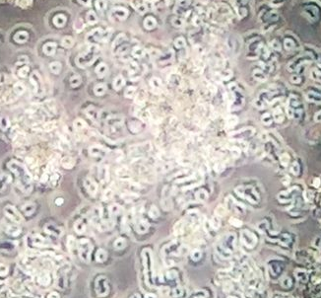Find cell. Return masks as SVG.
Masks as SVG:
<instances>
[{
    "instance_id": "6da1fadb",
    "label": "cell",
    "mask_w": 321,
    "mask_h": 298,
    "mask_svg": "<svg viewBox=\"0 0 321 298\" xmlns=\"http://www.w3.org/2000/svg\"><path fill=\"white\" fill-rule=\"evenodd\" d=\"M303 14L311 23L318 22L321 19V10L315 3H307L303 7Z\"/></svg>"
},
{
    "instance_id": "7a4b0ae2",
    "label": "cell",
    "mask_w": 321,
    "mask_h": 298,
    "mask_svg": "<svg viewBox=\"0 0 321 298\" xmlns=\"http://www.w3.org/2000/svg\"><path fill=\"white\" fill-rule=\"evenodd\" d=\"M97 57H98V53L95 51V47H92V49L89 50L86 53H83V55L78 56L77 64L80 67H87L89 65H91Z\"/></svg>"
},
{
    "instance_id": "3957f363",
    "label": "cell",
    "mask_w": 321,
    "mask_h": 298,
    "mask_svg": "<svg viewBox=\"0 0 321 298\" xmlns=\"http://www.w3.org/2000/svg\"><path fill=\"white\" fill-rule=\"evenodd\" d=\"M108 153V149L101 145H92L89 148V154L94 158H104Z\"/></svg>"
},
{
    "instance_id": "277c9868",
    "label": "cell",
    "mask_w": 321,
    "mask_h": 298,
    "mask_svg": "<svg viewBox=\"0 0 321 298\" xmlns=\"http://www.w3.org/2000/svg\"><path fill=\"white\" fill-rule=\"evenodd\" d=\"M79 248H80L81 257L85 260H88L89 256H90V254H91V250H92L91 243L89 242V240H87V239H82L79 242Z\"/></svg>"
},
{
    "instance_id": "5b68a950",
    "label": "cell",
    "mask_w": 321,
    "mask_h": 298,
    "mask_svg": "<svg viewBox=\"0 0 321 298\" xmlns=\"http://www.w3.org/2000/svg\"><path fill=\"white\" fill-rule=\"evenodd\" d=\"M117 178L121 181H129L132 178V171L126 166L119 167L116 171H115Z\"/></svg>"
},
{
    "instance_id": "8992f818",
    "label": "cell",
    "mask_w": 321,
    "mask_h": 298,
    "mask_svg": "<svg viewBox=\"0 0 321 298\" xmlns=\"http://www.w3.org/2000/svg\"><path fill=\"white\" fill-rule=\"evenodd\" d=\"M84 187L86 189L87 193L90 195L95 196L96 194H97L99 187L97 185V183H96L93 179H91V178L85 179V181H84Z\"/></svg>"
},
{
    "instance_id": "52a82bcc",
    "label": "cell",
    "mask_w": 321,
    "mask_h": 298,
    "mask_svg": "<svg viewBox=\"0 0 321 298\" xmlns=\"http://www.w3.org/2000/svg\"><path fill=\"white\" fill-rule=\"evenodd\" d=\"M102 36H104V31L101 29H96L92 31L88 35V40L92 44H98L100 42H102Z\"/></svg>"
},
{
    "instance_id": "ba28073f",
    "label": "cell",
    "mask_w": 321,
    "mask_h": 298,
    "mask_svg": "<svg viewBox=\"0 0 321 298\" xmlns=\"http://www.w3.org/2000/svg\"><path fill=\"white\" fill-rule=\"evenodd\" d=\"M129 12L124 7H114L112 9V15L116 18L118 21H124L127 19Z\"/></svg>"
},
{
    "instance_id": "9c48e42d",
    "label": "cell",
    "mask_w": 321,
    "mask_h": 298,
    "mask_svg": "<svg viewBox=\"0 0 321 298\" xmlns=\"http://www.w3.org/2000/svg\"><path fill=\"white\" fill-rule=\"evenodd\" d=\"M262 20H263V22H265V23H275V22H277L278 20H279V14H278L277 12L273 11V10L266 11L263 14Z\"/></svg>"
},
{
    "instance_id": "30bf717a",
    "label": "cell",
    "mask_w": 321,
    "mask_h": 298,
    "mask_svg": "<svg viewBox=\"0 0 321 298\" xmlns=\"http://www.w3.org/2000/svg\"><path fill=\"white\" fill-rule=\"evenodd\" d=\"M128 127L132 133L136 134L143 130V123L139 120H131L128 123Z\"/></svg>"
},
{
    "instance_id": "8fae6325",
    "label": "cell",
    "mask_w": 321,
    "mask_h": 298,
    "mask_svg": "<svg viewBox=\"0 0 321 298\" xmlns=\"http://www.w3.org/2000/svg\"><path fill=\"white\" fill-rule=\"evenodd\" d=\"M157 24H158V22H157L156 18L153 16H147V17H145L144 21H143V26H144V28L147 31L154 30L157 27Z\"/></svg>"
},
{
    "instance_id": "7c38bea8",
    "label": "cell",
    "mask_w": 321,
    "mask_h": 298,
    "mask_svg": "<svg viewBox=\"0 0 321 298\" xmlns=\"http://www.w3.org/2000/svg\"><path fill=\"white\" fill-rule=\"evenodd\" d=\"M135 104L137 105L138 107H143L145 105V102L147 100V92L142 89L140 91H138L135 95Z\"/></svg>"
},
{
    "instance_id": "4fadbf2b",
    "label": "cell",
    "mask_w": 321,
    "mask_h": 298,
    "mask_svg": "<svg viewBox=\"0 0 321 298\" xmlns=\"http://www.w3.org/2000/svg\"><path fill=\"white\" fill-rule=\"evenodd\" d=\"M96 74L99 78H104L107 75L108 73V66L106 62H101L96 67Z\"/></svg>"
},
{
    "instance_id": "5bb4252c",
    "label": "cell",
    "mask_w": 321,
    "mask_h": 298,
    "mask_svg": "<svg viewBox=\"0 0 321 298\" xmlns=\"http://www.w3.org/2000/svg\"><path fill=\"white\" fill-rule=\"evenodd\" d=\"M126 84V81L124 79V77L122 75H118L114 78L113 82H112V87L115 91H119L123 88Z\"/></svg>"
},
{
    "instance_id": "9a60e30c",
    "label": "cell",
    "mask_w": 321,
    "mask_h": 298,
    "mask_svg": "<svg viewBox=\"0 0 321 298\" xmlns=\"http://www.w3.org/2000/svg\"><path fill=\"white\" fill-rule=\"evenodd\" d=\"M148 228H149V224L145 219L137 220V223H136V231H137L138 233L143 234V233L147 232Z\"/></svg>"
},
{
    "instance_id": "2e32d148",
    "label": "cell",
    "mask_w": 321,
    "mask_h": 298,
    "mask_svg": "<svg viewBox=\"0 0 321 298\" xmlns=\"http://www.w3.org/2000/svg\"><path fill=\"white\" fill-rule=\"evenodd\" d=\"M85 113H86V114H87V116L89 117V118H90L92 120H99V118H101V114H100V113L98 112V110L97 109H96V108L95 107H89L88 108V109L85 111Z\"/></svg>"
},
{
    "instance_id": "e0dca14e",
    "label": "cell",
    "mask_w": 321,
    "mask_h": 298,
    "mask_svg": "<svg viewBox=\"0 0 321 298\" xmlns=\"http://www.w3.org/2000/svg\"><path fill=\"white\" fill-rule=\"evenodd\" d=\"M126 40H127V37L125 36V34H119V35L114 39L113 40V43H112V49L115 50V49H117L118 46L122 45L123 44H125L126 42Z\"/></svg>"
},
{
    "instance_id": "ac0fdd59",
    "label": "cell",
    "mask_w": 321,
    "mask_h": 298,
    "mask_svg": "<svg viewBox=\"0 0 321 298\" xmlns=\"http://www.w3.org/2000/svg\"><path fill=\"white\" fill-rule=\"evenodd\" d=\"M209 198V194L205 189H199L195 193V199L199 201H206Z\"/></svg>"
},
{
    "instance_id": "d6986e66",
    "label": "cell",
    "mask_w": 321,
    "mask_h": 298,
    "mask_svg": "<svg viewBox=\"0 0 321 298\" xmlns=\"http://www.w3.org/2000/svg\"><path fill=\"white\" fill-rule=\"evenodd\" d=\"M106 92V85L105 83H99L94 87V93L96 96H102Z\"/></svg>"
},
{
    "instance_id": "ffe728a7",
    "label": "cell",
    "mask_w": 321,
    "mask_h": 298,
    "mask_svg": "<svg viewBox=\"0 0 321 298\" xmlns=\"http://www.w3.org/2000/svg\"><path fill=\"white\" fill-rule=\"evenodd\" d=\"M61 165L66 169H71L75 165V159L71 156H65L61 160Z\"/></svg>"
},
{
    "instance_id": "44dd1931",
    "label": "cell",
    "mask_w": 321,
    "mask_h": 298,
    "mask_svg": "<svg viewBox=\"0 0 321 298\" xmlns=\"http://www.w3.org/2000/svg\"><path fill=\"white\" fill-rule=\"evenodd\" d=\"M173 45L176 50H182V49H185V46H186V42H185V39H184L183 37H177L175 40H174V42H173Z\"/></svg>"
},
{
    "instance_id": "7402d4cb",
    "label": "cell",
    "mask_w": 321,
    "mask_h": 298,
    "mask_svg": "<svg viewBox=\"0 0 321 298\" xmlns=\"http://www.w3.org/2000/svg\"><path fill=\"white\" fill-rule=\"evenodd\" d=\"M296 45H297V44H296V40H293V39L289 38V37L285 38V40H284V46H285V49H286V50H288V51L293 50V49L296 47Z\"/></svg>"
},
{
    "instance_id": "603a6c76",
    "label": "cell",
    "mask_w": 321,
    "mask_h": 298,
    "mask_svg": "<svg viewBox=\"0 0 321 298\" xmlns=\"http://www.w3.org/2000/svg\"><path fill=\"white\" fill-rule=\"evenodd\" d=\"M74 128L76 130L80 131V130H83L84 128L87 127V124H86V121L84 120H82V119H77V120H74Z\"/></svg>"
},
{
    "instance_id": "cb8c5ba5",
    "label": "cell",
    "mask_w": 321,
    "mask_h": 298,
    "mask_svg": "<svg viewBox=\"0 0 321 298\" xmlns=\"http://www.w3.org/2000/svg\"><path fill=\"white\" fill-rule=\"evenodd\" d=\"M145 52H146V51H145L144 50H143V49H141V47L136 46V47H134L133 51H132V56H133V57H135V58L141 59V58H143V57L145 56Z\"/></svg>"
},
{
    "instance_id": "d4e9b609",
    "label": "cell",
    "mask_w": 321,
    "mask_h": 298,
    "mask_svg": "<svg viewBox=\"0 0 321 298\" xmlns=\"http://www.w3.org/2000/svg\"><path fill=\"white\" fill-rule=\"evenodd\" d=\"M107 258V254L106 252L105 251V250H102V249H99L97 253H96V259H97L98 262L100 263H102V262H105Z\"/></svg>"
},
{
    "instance_id": "484cf974",
    "label": "cell",
    "mask_w": 321,
    "mask_h": 298,
    "mask_svg": "<svg viewBox=\"0 0 321 298\" xmlns=\"http://www.w3.org/2000/svg\"><path fill=\"white\" fill-rule=\"evenodd\" d=\"M56 50V45L53 43H49L47 45H44V52L46 53L47 56H52L54 55Z\"/></svg>"
},
{
    "instance_id": "4316f807",
    "label": "cell",
    "mask_w": 321,
    "mask_h": 298,
    "mask_svg": "<svg viewBox=\"0 0 321 298\" xmlns=\"http://www.w3.org/2000/svg\"><path fill=\"white\" fill-rule=\"evenodd\" d=\"M150 86H151L153 89H161L163 86L162 80L158 77H153L150 80Z\"/></svg>"
},
{
    "instance_id": "83f0119b",
    "label": "cell",
    "mask_w": 321,
    "mask_h": 298,
    "mask_svg": "<svg viewBox=\"0 0 321 298\" xmlns=\"http://www.w3.org/2000/svg\"><path fill=\"white\" fill-rule=\"evenodd\" d=\"M100 177L102 182H108L110 179V173H108V168L107 167H102L100 171Z\"/></svg>"
},
{
    "instance_id": "f1b7e54d",
    "label": "cell",
    "mask_w": 321,
    "mask_h": 298,
    "mask_svg": "<svg viewBox=\"0 0 321 298\" xmlns=\"http://www.w3.org/2000/svg\"><path fill=\"white\" fill-rule=\"evenodd\" d=\"M136 92H137V88L134 87V86H129L126 88V90L124 92V96L126 98H133L135 95H136Z\"/></svg>"
},
{
    "instance_id": "f546056e",
    "label": "cell",
    "mask_w": 321,
    "mask_h": 298,
    "mask_svg": "<svg viewBox=\"0 0 321 298\" xmlns=\"http://www.w3.org/2000/svg\"><path fill=\"white\" fill-rule=\"evenodd\" d=\"M87 22L89 24H91V25L96 24V23L98 22V17H97V15H96V13L94 11H89L87 13Z\"/></svg>"
},
{
    "instance_id": "4dcf8cb0",
    "label": "cell",
    "mask_w": 321,
    "mask_h": 298,
    "mask_svg": "<svg viewBox=\"0 0 321 298\" xmlns=\"http://www.w3.org/2000/svg\"><path fill=\"white\" fill-rule=\"evenodd\" d=\"M149 215H150V217L153 218V219H157L158 217H160V210L158 209V207H157L156 205H152L151 207H150Z\"/></svg>"
},
{
    "instance_id": "1f68e13d",
    "label": "cell",
    "mask_w": 321,
    "mask_h": 298,
    "mask_svg": "<svg viewBox=\"0 0 321 298\" xmlns=\"http://www.w3.org/2000/svg\"><path fill=\"white\" fill-rule=\"evenodd\" d=\"M75 230H76V232L78 234H82V233H84L85 232V230H86V225H85V223L82 221V220H78L76 223H75Z\"/></svg>"
},
{
    "instance_id": "d6a6232c",
    "label": "cell",
    "mask_w": 321,
    "mask_h": 298,
    "mask_svg": "<svg viewBox=\"0 0 321 298\" xmlns=\"http://www.w3.org/2000/svg\"><path fill=\"white\" fill-rule=\"evenodd\" d=\"M53 21H54V24H55L57 27H62L66 23V18L62 14H59V15H57L55 18H54Z\"/></svg>"
},
{
    "instance_id": "836d02e7",
    "label": "cell",
    "mask_w": 321,
    "mask_h": 298,
    "mask_svg": "<svg viewBox=\"0 0 321 298\" xmlns=\"http://www.w3.org/2000/svg\"><path fill=\"white\" fill-rule=\"evenodd\" d=\"M113 246L114 248L116 249V250H121V249H123L125 246H126V241L124 238H117L116 240H115L114 244H113Z\"/></svg>"
},
{
    "instance_id": "e575fe53",
    "label": "cell",
    "mask_w": 321,
    "mask_h": 298,
    "mask_svg": "<svg viewBox=\"0 0 321 298\" xmlns=\"http://www.w3.org/2000/svg\"><path fill=\"white\" fill-rule=\"evenodd\" d=\"M81 83H82V79L78 74H75V75H73L70 78V85L72 87H78Z\"/></svg>"
},
{
    "instance_id": "d590c367",
    "label": "cell",
    "mask_w": 321,
    "mask_h": 298,
    "mask_svg": "<svg viewBox=\"0 0 321 298\" xmlns=\"http://www.w3.org/2000/svg\"><path fill=\"white\" fill-rule=\"evenodd\" d=\"M170 23H172L173 26L176 27V28H180V27L183 26V20L177 16H173L172 19H170Z\"/></svg>"
},
{
    "instance_id": "8d00e7d4",
    "label": "cell",
    "mask_w": 321,
    "mask_h": 298,
    "mask_svg": "<svg viewBox=\"0 0 321 298\" xmlns=\"http://www.w3.org/2000/svg\"><path fill=\"white\" fill-rule=\"evenodd\" d=\"M226 211H227L226 206H224L223 205H219L215 208V213H216V216H218V217L226 215Z\"/></svg>"
},
{
    "instance_id": "74e56055",
    "label": "cell",
    "mask_w": 321,
    "mask_h": 298,
    "mask_svg": "<svg viewBox=\"0 0 321 298\" xmlns=\"http://www.w3.org/2000/svg\"><path fill=\"white\" fill-rule=\"evenodd\" d=\"M95 5H96V8H97V10L99 12H102L106 9V3L105 0H96Z\"/></svg>"
},
{
    "instance_id": "f35d334b",
    "label": "cell",
    "mask_w": 321,
    "mask_h": 298,
    "mask_svg": "<svg viewBox=\"0 0 321 298\" xmlns=\"http://www.w3.org/2000/svg\"><path fill=\"white\" fill-rule=\"evenodd\" d=\"M73 45H74V40H73V39L71 37H64L62 39V45L64 47L69 49V47H71Z\"/></svg>"
},
{
    "instance_id": "ab89813d",
    "label": "cell",
    "mask_w": 321,
    "mask_h": 298,
    "mask_svg": "<svg viewBox=\"0 0 321 298\" xmlns=\"http://www.w3.org/2000/svg\"><path fill=\"white\" fill-rule=\"evenodd\" d=\"M49 67H50V70H51L53 73H55V74H58V73L60 72V70H61V64H60V62H58V61H54V62H52V63L49 65Z\"/></svg>"
},
{
    "instance_id": "60d3db41",
    "label": "cell",
    "mask_w": 321,
    "mask_h": 298,
    "mask_svg": "<svg viewBox=\"0 0 321 298\" xmlns=\"http://www.w3.org/2000/svg\"><path fill=\"white\" fill-rule=\"evenodd\" d=\"M112 196H113L112 189L111 188H107L105 191L104 194H102V200H111Z\"/></svg>"
},
{
    "instance_id": "b9f144b4",
    "label": "cell",
    "mask_w": 321,
    "mask_h": 298,
    "mask_svg": "<svg viewBox=\"0 0 321 298\" xmlns=\"http://www.w3.org/2000/svg\"><path fill=\"white\" fill-rule=\"evenodd\" d=\"M211 226H212V228L215 229V230H217V229H219V228H220V226H221V221H220V219H219V217H218V216H214V217L212 218V220H211Z\"/></svg>"
},
{
    "instance_id": "7bdbcfd3",
    "label": "cell",
    "mask_w": 321,
    "mask_h": 298,
    "mask_svg": "<svg viewBox=\"0 0 321 298\" xmlns=\"http://www.w3.org/2000/svg\"><path fill=\"white\" fill-rule=\"evenodd\" d=\"M237 124V118L236 116H229L227 118V125L228 126H235Z\"/></svg>"
},
{
    "instance_id": "ee69618b",
    "label": "cell",
    "mask_w": 321,
    "mask_h": 298,
    "mask_svg": "<svg viewBox=\"0 0 321 298\" xmlns=\"http://www.w3.org/2000/svg\"><path fill=\"white\" fill-rule=\"evenodd\" d=\"M201 255L202 253L200 250H193V251L191 252V259L193 261H199L201 258Z\"/></svg>"
},
{
    "instance_id": "f6af8a7d",
    "label": "cell",
    "mask_w": 321,
    "mask_h": 298,
    "mask_svg": "<svg viewBox=\"0 0 321 298\" xmlns=\"http://www.w3.org/2000/svg\"><path fill=\"white\" fill-rule=\"evenodd\" d=\"M120 211V206L116 204H114L112 205L111 206H110V214L111 215H116L118 214Z\"/></svg>"
},
{
    "instance_id": "bcb514c9",
    "label": "cell",
    "mask_w": 321,
    "mask_h": 298,
    "mask_svg": "<svg viewBox=\"0 0 321 298\" xmlns=\"http://www.w3.org/2000/svg\"><path fill=\"white\" fill-rule=\"evenodd\" d=\"M135 9L137 10V11L140 13V14H144V13L147 11V7H146V5L142 4V3H139V2L135 5Z\"/></svg>"
},
{
    "instance_id": "7dc6e473",
    "label": "cell",
    "mask_w": 321,
    "mask_h": 298,
    "mask_svg": "<svg viewBox=\"0 0 321 298\" xmlns=\"http://www.w3.org/2000/svg\"><path fill=\"white\" fill-rule=\"evenodd\" d=\"M176 3L180 8H187L191 4V0H177Z\"/></svg>"
},
{
    "instance_id": "c3c4849f",
    "label": "cell",
    "mask_w": 321,
    "mask_h": 298,
    "mask_svg": "<svg viewBox=\"0 0 321 298\" xmlns=\"http://www.w3.org/2000/svg\"><path fill=\"white\" fill-rule=\"evenodd\" d=\"M224 169H225V164L223 163V162H217V163H215L214 165V170L217 172V173H221L224 171Z\"/></svg>"
},
{
    "instance_id": "681fc988",
    "label": "cell",
    "mask_w": 321,
    "mask_h": 298,
    "mask_svg": "<svg viewBox=\"0 0 321 298\" xmlns=\"http://www.w3.org/2000/svg\"><path fill=\"white\" fill-rule=\"evenodd\" d=\"M183 222L182 221H179L177 224L174 226V231L176 234H181L183 232Z\"/></svg>"
},
{
    "instance_id": "f907efd6",
    "label": "cell",
    "mask_w": 321,
    "mask_h": 298,
    "mask_svg": "<svg viewBox=\"0 0 321 298\" xmlns=\"http://www.w3.org/2000/svg\"><path fill=\"white\" fill-rule=\"evenodd\" d=\"M247 14H248V10L246 8V6H245V7H240V8H238V15L241 16V18L246 17Z\"/></svg>"
},
{
    "instance_id": "816d5d0a",
    "label": "cell",
    "mask_w": 321,
    "mask_h": 298,
    "mask_svg": "<svg viewBox=\"0 0 321 298\" xmlns=\"http://www.w3.org/2000/svg\"><path fill=\"white\" fill-rule=\"evenodd\" d=\"M249 0H235V3L237 6V8L240 7H245L248 4Z\"/></svg>"
},
{
    "instance_id": "f5cc1de1",
    "label": "cell",
    "mask_w": 321,
    "mask_h": 298,
    "mask_svg": "<svg viewBox=\"0 0 321 298\" xmlns=\"http://www.w3.org/2000/svg\"><path fill=\"white\" fill-rule=\"evenodd\" d=\"M176 77H177L176 75H172V76H170V78H169V82L173 84V86H179V85L180 79H179V77L177 78V79H175Z\"/></svg>"
},
{
    "instance_id": "db71d44e",
    "label": "cell",
    "mask_w": 321,
    "mask_h": 298,
    "mask_svg": "<svg viewBox=\"0 0 321 298\" xmlns=\"http://www.w3.org/2000/svg\"><path fill=\"white\" fill-rule=\"evenodd\" d=\"M231 75H233V73H231L230 70H224V71L221 72V76H222V78L225 79V80L230 79Z\"/></svg>"
},
{
    "instance_id": "11a10c76",
    "label": "cell",
    "mask_w": 321,
    "mask_h": 298,
    "mask_svg": "<svg viewBox=\"0 0 321 298\" xmlns=\"http://www.w3.org/2000/svg\"><path fill=\"white\" fill-rule=\"evenodd\" d=\"M24 85H22L21 83H18L16 86H15V91L17 92V94H22V92L24 91Z\"/></svg>"
},
{
    "instance_id": "9f6ffc18",
    "label": "cell",
    "mask_w": 321,
    "mask_h": 298,
    "mask_svg": "<svg viewBox=\"0 0 321 298\" xmlns=\"http://www.w3.org/2000/svg\"><path fill=\"white\" fill-rule=\"evenodd\" d=\"M285 1L286 0H271V4L273 6H280V5L284 4Z\"/></svg>"
},
{
    "instance_id": "6f0895ef",
    "label": "cell",
    "mask_w": 321,
    "mask_h": 298,
    "mask_svg": "<svg viewBox=\"0 0 321 298\" xmlns=\"http://www.w3.org/2000/svg\"><path fill=\"white\" fill-rule=\"evenodd\" d=\"M230 223L231 225H234V226H240V225H241V222L238 221L237 219H235V218H230Z\"/></svg>"
},
{
    "instance_id": "680465c9",
    "label": "cell",
    "mask_w": 321,
    "mask_h": 298,
    "mask_svg": "<svg viewBox=\"0 0 321 298\" xmlns=\"http://www.w3.org/2000/svg\"><path fill=\"white\" fill-rule=\"evenodd\" d=\"M55 202H56V205H61L63 204V200H62V199H57Z\"/></svg>"
},
{
    "instance_id": "91938a15",
    "label": "cell",
    "mask_w": 321,
    "mask_h": 298,
    "mask_svg": "<svg viewBox=\"0 0 321 298\" xmlns=\"http://www.w3.org/2000/svg\"><path fill=\"white\" fill-rule=\"evenodd\" d=\"M145 298H156V297L154 295H152V294H149V295H146Z\"/></svg>"
}]
</instances>
